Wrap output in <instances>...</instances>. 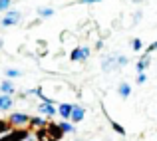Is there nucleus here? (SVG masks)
Segmentation results:
<instances>
[{
    "mask_svg": "<svg viewBox=\"0 0 157 141\" xmlns=\"http://www.w3.org/2000/svg\"><path fill=\"white\" fill-rule=\"evenodd\" d=\"M58 107V115H60L62 119H66V121H70V115H72V109H74V103H60Z\"/></svg>",
    "mask_w": 157,
    "mask_h": 141,
    "instance_id": "9",
    "label": "nucleus"
},
{
    "mask_svg": "<svg viewBox=\"0 0 157 141\" xmlns=\"http://www.w3.org/2000/svg\"><path fill=\"white\" fill-rule=\"evenodd\" d=\"M38 16L40 18H52L54 16V8H50V6H42V8H38Z\"/></svg>",
    "mask_w": 157,
    "mask_h": 141,
    "instance_id": "15",
    "label": "nucleus"
},
{
    "mask_svg": "<svg viewBox=\"0 0 157 141\" xmlns=\"http://www.w3.org/2000/svg\"><path fill=\"white\" fill-rule=\"evenodd\" d=\"M38 113L42 115V117H54V115H58V107L54 105V101H42L38 105Z\"/></svg>",
    "mask_w": 157,
    "mask_h": 141,
    "instance_id": "5",
    "label": "nucleus"
},
{
    "mask_svg": "<svg viewBox=\"0 0 157 141\" xmlns=\"http://www.w3.org/2000/svg\"><path fill=\"white\" fill-rule=\"evenodd\" d=\"M151 52H157V42H151L149 46H147V50H145V54H151Z\"/></svg>",
    "mask_w": 157,
    "mask_h": 141,
    "instance_id": "22",
    "label": "nucleus"
},
{
    "mask_svg": "<svg viewBox=\"0 0 157 141\" xmlns=\"http://www.w3.org/2000/svg\"><path fill=\"white\" fill-rule=\"evenodd\" d=\"M90 56H92V48L90 46H76V48H72V52H70V60L78 62V64L88 62Z\"/></svg>",
    "mask_w": 157,
    "mask_h": 141,
    "instance_id": "1",
    "label": "nucleus"
},
{
    "mask_svg": "<svg viewBox=\"0 0 157 141\" xmlns=\"http://www.w3.org/2000/svg\"><path fill=\"white\" fill-rule=\"evenodd\" d=\"M101 72L104 74H111V72H117L119 66H117V52L115 54H109V56H105L104 60H101Z\"/></svg>",
    "mask_w": 157,
    "mask_h": 141,
    "instance_id": "4",
    "label": "nucleus"
},
{
    "mask_svg": "<svg viewBox=\"0 0 157 141\" xmlns=\"http://www.w3.org/2000/svg\"><path fill=\"white\" fill-rule=\"evenodd\" d=\"M8 125L14 127V129H18V127H28L30 125V115L24 113V111H14V113H10V117H8Z\"/></svg>",
    "mask_w": 157,
    "mask_h": 141,
    "instance_id": "2",
    "label": "nucleus"
},
{
    "mask_svg": "<svg viewBox=\"0 0 157 141\" xmlns=\"http://www.w3.org/2000/svg\"><path fill=\"white\" fill-rule=\"evenodd\" d=\"M58 131H60L62 135H64V133H76V127H74L72 121H66V119H62V121L58 123Z\"/></svg>",
    "mask_w": 157,
    "mask_h": 141,
    "instance_id": "13",
    "label": "nucleus"
},
{
    "mask_svg": "<svg viewBox=\"0 0 157 141\" xmlns=\"http://www.w3.org/2000/svg\"><path fill=\"white\" fill-rule=\"evenodd\" d=\"M131 2H135V4H139V2H145V0H131Z\"/></svg>",
    "mask_w": 157,
    "mask_h": 141,
    "instance_id": "25",
    "label": "nucleus"
},
{
    "mask_svg": "<svg viewBox=\"0 0 157 141\" xmlns=\"http://www.w3.org/2000/svg\"><path fill=\"white\" fill-rule=\"evenodd\" d=\"M46 125H48V121H46V117H42V115H32L30 117V129H38V131H42V129H46Z\"/></svg>",
    "mask_w": 157,
    "mask_h": 141,
    "instance_id": "6",
    "label": "nucleus"
},
{
    "mask_svg": "<svg viewBox=\"0 0 157 141\" xmlns=\"http://www.w3.org/2000/svg\"><path fill=\"white\" fill-rule=\"evenodd\" d=\"M131 50H133V52H141V50H143L141 38H133V40H131Z\"/></svg>",
    "mask_w": 157,
    "mask_h": 141,
    "instance_id": "17",
    "label": "nucleus"
},
{
    "mask_svg": "<svg viewBox=\"0 0 157 141\" xmlns=\"http://www.w3.org/2000/svg\"><path fill=\"white\" fill-rule=\"evenodd\" d=\"M109 123H111V127H113V131H115V133H119V135H125V129H123V127L119 125L117 121H113V119H111Z\"/></svg>",
    "mask_w": 157,
    "mask_h": 141,
    "instance_id": "20",
    "label": "nucleus"
},
{
    "mask_svg": "<svg viewBox=\"0 0 157 141\" xmlns=\"http://www.w3.org/2000/svg\"><path fill=\"white\" fill-rule=\"evenodd\" d=\"M12 141H40V135L34 131H16V137Z\"/></svg>",
    "mask_w": 157,
    "mask_h": 141,
    "instance_id": "7",
    "label": "nucleus"
},
{
    "mask_svg": "<svg viewBox=\"0 0 157 141\" xmlns=\"http://www.w3.org/2000/svg\"><path fill=\"white\" fill-rule=\"evenodd\" d=\"M84 117H86V109L82 105H74V109H72V115H70V121L76 125V123H80V121H84Z\"/></svg>",
    "mask_w": 157,
    "mask_h": 141,
    "instance_id": "8",
    "label": "nucleus"
},
{
    "mask_svg": "<svg viewBox=\"0 0 157 141\" xmlns=\"http://www.w3.org/2000/svg\"><path fill=\"white\" fill-rule=\"evenodd\" d=\"M2 46H4V40H2V34H0V50H2Z\"/></svg>",
    "mask_w": 157,
    "mask_h": 141,
    "instance_id": "24",
    "label": "nucleus"
},
{
    "mask_svg": "<svg viewBox=\"0 0 157 141\" xmlns=\"http://www.w3.org/2000/svg\"><path fill=\"white\" fill-rule=\"evenodd\" d=\"M127 64H129V58L123 56V54H117V66H119V68H125Z\"/></svg>",
    "mask_w": 157,
    "mask_h": 141,
    "instance_id": "18",
    "label": "nucleus"
},
{
    "mask_svg": "<svg viewBox=\"0 0 157 141\" xmlns=\"http://www.w3.org/2000/svg\"><path fill=\"white\" fill-rule=\"evenodd\" d=\"M135 82H137V86H143V84H145V82H147V76H145V72L137 74V80H135Z\"/></svg>",
    "mask_w": 157,
    "mask_h": 141,
    "instance_id": "21",
    "label": "nucleus"
},
{
    "mask_svg": "<svg viewBox=\"0 0 157 141\" xmlns=\"http://www.w3.org/2000/svg\"><path fill=\"white\" fill-rule=\"evenodd\" d=\"M20 22H22V12L8 10V12H4L2 20H0V26L2 28H12V26H18Z\"/></svg>",
    "mask_w": 157,
    "mask_h": 141,
    "instance_id": "3",
    "label": "nucleus"
},
{
    "mask_svg": "<svg viewBox=\"0 0 157 141\" xmlns=\"http://www.w3.org/2000/svg\"><path fill=\"white\" fill-rule=\"evenodd\" d=\"M10 6H12V0H0V12H8L10 10Z\"/></svg>",
    "mask_w": 157,
    "mask_h": 141,
    "instance_id": "19",
    "label": "nucleus"
},
{
    "mask_svg": "<svg viewBox=\"0 0 157 141\" xmlns=\"http://www.w3.org/2000/svg\"><path fill=\"white\" fill-rule=\"evenodd\" d=\"M149 64H151V54H143V56L137 60V64H135V70H137V74L145 72V70L149 68Z\"/></svg>",
    "mask_w": 157,
    "mask_h": 141,
    "instance_id": "10",
    "label": "nucleus"
},
{
    "mask_svg": "<svg viewBox=\"0 0 157 141\" xmlns=\"http://www.w3.org/2000/svg\"><path fill=\"white\" fill-rule=\"evenodd\" d=\"M117 93L121 95V99H127L131 95V86L127 84V82H121V84L117 86Z\"/></svg>",
    "mask_w": 157,
    "mask_h": 141,
    "instance_id": "14",
    "label": "nucleus"
},
{
    "mask_svg": "<svg viewBox=\"0 0 157 141\" xmlns=\"http://www.w3.org/2000/svg\"><path fill=\"white\" fill-rule=\"evenodd\" d=\"M4 76H6L8 80H12V78H20V76H22V72L16 70V68H8L6 72H4Z\"/></svg>",
    "mask_w": 157,
    "mask_h": 141,
    "instance_id": "16",
    "label": "nucleus"
},
{
    "mask_svg": "<svg viewBox=\"0 0 157 141\" xmlns=\"http://www.w3.org/2000/svg\"><path fill=\"white\" fill-rule=\"evenodd\" d=\"M14 105V97L8 93H0V111H8Z\"/></svg>",
    "mask_w": 157,
    "mask_h": 141,
    "instance_id": "11",
    "label": "nucleus"
},
{
    "mask_svg": "<svg viewBox=\"0 0 157 141\" xmlns=\"http://www.w3.org/2000/svg\"><path fill=\"white\" fill-rule=\"evenodd\" d=\"M141 16H143V12H141V10H137V12H135V14H133V24L141 22Z\"/></svg>",
    "mask_w": 157,
    "mask_h": 141,
    "instance_id": "23",
    "label": "nucleus"
},
{
    "mask_svg": "<svg viewBox=\"0 0 157 141\" xmlns=\"http://www.w3.org/2000/svg\"><path fill=\"white\" fill-rule=\"evenodd\" d=\"M14 92H16V86L12 84V80H8V78H6V80L0 82V93H8V95H12Z\"/></svg>",
    "mask_w": 157,
    "mask_h": 141,
    "instance_id": "12",
    "label": "nucleus"
}]
</instances>
